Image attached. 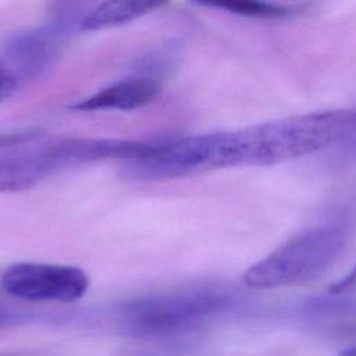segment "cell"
<instances>
[{
  "label": "cell",
  "mask_w": 356,
  "mask_h": 356,
  "mask_svg": "<svg viewBox=\"0 0 356 356\" xmlns=\"http://www.w3.org/2000/svg\"><path fill=\"white\" fill-rule=\"evenodd\" d=\"M356 134V108L314 111L231 131L234 165H271Z\"/></svg>",
  "instance_id": "obj_1"
},
{
  "label": "cell",
  "mask_w": 356,
  "mask_h": 356,
  "mask_svg": "<svg viewBox=\"0 0 356 356\" xmlns=\"http://www.w3.org/2000/svg\"><path fill=\"white\" fill-rule=\"evenodd\" d=\"M231 302L216 285H191L131 299L117 309L118 327L135 338H167L188 332Z\"/></svg>",
  "instance_id": "obj_2"
},
{
  "label": "cell",
  "mask_w": 356,
  "mask_h": 356,
  "mask_svg": "<svg viewBox=\"0 0 356 356\" xmlns=\"http://www.w3.org/2000/svg\"><path fill=\"white\" fill-rule=\"evenodd\" d=\"M345 242L338 227L307 228L250 266L243 282L253 289H273L314 281L338 260Z\"/></svg>",
  "instance_id": "obj_3"
},
{
  "label": "cell",
  "mask_w": 356,
  "mask_h": 356,
  "mask_svg": "<svg viewBox=\"0 0 356 356\" xmlns=\"http://www.w3.org/2000/svg\"><path fill=\"white\" fill-rule=\"evenodd\" d=\"M89 277L74 266L35 261L14 263L1 274V288L28 302H75L89 289Z\"/></svg>",
  "instance_id": "obj_4"
},
{
  "label": "cell",
  "mask_w": 356,
  "mask_h": 356,
  "mask_svg": "<svg viewBox=\"0 0 356 356\" xmlns=\"http://www.w3.org/2000/svg\"><path fill=\"white\" fill-rule=\"evenodd\" d=\"M160 92L156 81L149 78H131L100 89L97 93L78 102L71 108L78 111L97 110H135L153 102Z\"/></svg>",
  "instance_id": "obj_5"
},
{
  "label": "cell",
  "mask_w": 356,
  "mask_h": 356,
  "mask_svg": "<svg viewBox=\"0 0 356 356\" xmlns=\"http://www.w3.org/2000/svg\"><path fill=\"white\" fill-rule=\"evenodd\" d=\"M56 31L47 28L40 32H31L15 38L10 44L8 53L11 64L22 75H35L40 72L51 60L56 50Z\"/></svg>",
  "instance_id": "obj_6"
},
{
  "label": "cell",
  "mask_w": 356,
  "mask_h": 356,
  "mask_svg": "<svg viewBox=\"0 0 356 356\" xmlns=\"http://www.w3.org/2000/svg\"><path fill=\"white\" fill-rule=\"evenodd\" d=\"M168 0H104L85 17L82 29L97 31L131 22L147 13H152Z\"/></svg>",
  "instance_id": "obj_7"
},
{
  "label": "cell",
  "mask_w": 356,
  "mask_h": 356,
  "mask_svg": "<svg viewBox=\"0 0 356 356\" xmlns=\"http://www.w3.org/2000/svg\"><path fill=\"white\" fill-rule=\"evenodd\" d=\"M202 7L224 10L236 15L250 18L275 19L291 14V8L274 4L267 0H189Z\"/></svg>",
  "instance_id": "obj_8"
},
{
  "label": "cell",
  "mask_w": 356,
  "mask_h": 356,
  "mask_svg": "<svg viewBox=\"0 0 356 356\" xmlns=\"http://www.w3.org/2000/svg\"><path fill=\"white\" fill-rule=\"evenodd\" d=\"M95 0H47L50 15L49 28L57 33L67 32L76 24H82L85 17L95 8Z\"/></svg>",
  "instance_id": "obj_9"
},
{
  "label": "cell",
  "mask_w": 356,
  "mask_h": 356,
  "mask_svg": "<svg viewBox=\"0 0 356 356\" xmlns=\"http://www.w3.org/2000/svg\"><path fill=\"white\" fill-rule=\"evenodd\" d=\"M15 85L17 76L14 75V72L8 67L0 64V103L13 93Z\"/></svg>",
  "instance_id": "obj_10"
},
{
  "label": "cell",
  "mask_w": 356,
  "mask_h": 356,
  "mask_svg": "<svg viewBox=\"0 0 356 356\" xmlns=\"http://www.w3.org/2000/svg\"><path fill=\"white\" fill-rule=\"evenodd\" d=\"M39 135V131H19V132H10V134H0V147L14 146L18 143H24L31 140Z\"/></svg>",
  "instance_id": "obj_11"
},
{
  "label": "cell",
  "mask_w": 356,
  "mask_h": 356,
  "mask_svg": "<svg viewBox=\"0 0 356 356\" xmlns=\"http://www.w3.org/2000/svg\"><path fill=\"white\" fill-rule=\"evenodd\" d=\"M25 316H22L19 312L0 303V328H6L14 324H18L24 320Z\"/></svg>",
  "instance_id": "obj_12"
},
{
  "label": "cell",
  "mask_w": 356,
  "mask_h": 356,
  "mask_svg": "<svg viewBox=\"0 0 356 356\" xmlns=\"http://www.w3.org/2000/svg\"><path fill=\"white\" fill-rule=\"evenodd\" d=\"M356 284V266L353 267V270L349 271V274L346 277H343L342 280L337 281L331 288L330 291L332 293H341V292H345L348 291L350 286H353Z\"/></svg>",
  "instance_id": "obj_13"
},
{
  "label": "cell",
  "mask_w": 356,
  "mask_h": 356,
  "mask_svg": "<svg viewBox=\"0 0 356 356\" xmlns=\"http://www.w3.org/2000/svg\"><path fill=\"white\" fill-rule=\"evenodd\" d=\"M338 356H356V343L341 350V353Z\"/></svg>",
  "instance_id": "obj_14"
}]
</instances>
